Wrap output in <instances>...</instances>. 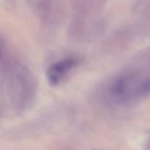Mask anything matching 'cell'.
<instances>
[{"mask_svg": "<svg viewBox=\"0 0 150 150\" xmlns=\"http://www.w3.org/2000/svg\"><path fill=\"white\" fill-rule=\"evenodd\" d=\"M1 100L5 99L12 111L23 113L35 103L38 85L33 73L21 61L10 54L1 39Z\"/></svg>", "mask_w": 150, "mask_h": 150, "instance_id": "1", "label": "cell"}, {"mask_svg": "<svg viewBox=\"0 0 150 150\" xmlns=\"http://www.w3.org/2000/svg\"><path fill=\"white\" fill-rule=\"evenodd\" d=\"M138 68H127L119 72L108 81L105 96L114 105H125L138 101V92L143 79Z\"/></svg>", "mask_w": 150, "mask_h": 150, "instance_id": "2", "label": "cell"}, {"mask_svg": "<svg viewBox=\"0 0 150 150\" xmlns=\"http://www.w3.org/2000/svg\"><path fill=\"white\" fill-rule=\"evenodd\" d=\"M81 63L80 57L70 56L60 59L49 65L46 71V78L51 86H57L65 81L78 66Z\"/></svg>", "mask_w": 150, "mask_h": 150, "instance_id": "3", "label": "cell"}, {"mask_svg": "<svg viewBox=\"0 0 150 150\" xmlns=\"http://www.w3.org/2000/svg\"><path fill=\"white\" fill-rule=\"evenodd\" d=\"M150 95V75L143 78L139 93H138V100H142Z\"/></svg>", "mask_w": 150, "mask_h": 150, "instance_id": "4", "label": "cell"}, {"mask_svg": "<svg viewBox=\"0 0 150 150\" xmlns=\"http://www.w3.org/2000/svg\"><path fill=\"white\" fill-rule=\"evenodd\" d=\"M147 150H150V144H149V147H148V149H147Z\"/></svg>", "mask_w": 150, "mask_h": 150, "instance_id": "5", "label": "cell"}, {"mask_svg": "<svg viewBox=\"0 0 150 150\" xmlns=\"http://www.w3.org/2000/svg\"><path fill=\"white\" fill-rule=\"evenodd\" d=\"M92 150H102V149H92Z\"/></svg>", "mask_w": 150, "mask_h": 150, "instance_id": "6", "label": "cell"}, {"mask_svg": "<svg viewBox=\"0 0 150 150\" xmlns=\"http://www.w3.org/2000/svg\"><path fill=\"white\" fill-rule=\"evenodd\" d=\"M149 63H150V56H149Z\"/></svg>", "mask_w": 150, "mask_h": 150, "instance_id": "7", "label": "cell"}]
</instances>
